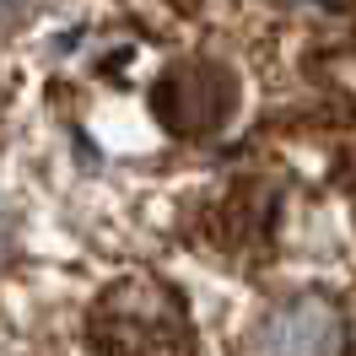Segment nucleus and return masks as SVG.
<instances>
[{
	"label": "nucleus",
	"mask_w": 356,
	"mask_h": 356,
	"mask_svg": "<svg viewBox=\"0 0 356 356\" xmlns=\"http://www.w3.org/2000/svg\"><path fill=\"white\" fill-rule=\"evenodd\" d=\"M92 351L97 356H189V313L178 302V291L156 275H130L97 297L87 318Z\"/></svg>",
	"instance_id": "f257e3e1"
},
{
	"label": "nucleus",
	"mask_w": 356,
	"mask_h": 356,
	"mask_svg": "<svg viewBox=\"0 0 356 356\" xmlns=\"http://www.w3.org/2000/svg\"><path fill=\"white\" fill-rule=\"evenodd\" d=\"M238 108V81L216 60H178L156 81V113L173 135H216Z\"/></svg>",
	"instance_id": "f03ea898"
},
{
	"label": "nucleus",
	"mask_w": 356,
	"mask_h": 356,
	"mask_svg": "<svg viewBox=\"0 0 356 356\" xmlns=\"http://www.w3.org/2000/svg\"><path fill=\"white\" fill-rule=\"evenodd\" d=\"M346 351H351L346 313L318 291L270 308L248 330V356H346Z\"/></svg>",
	"instance_id": "7ed1b4c3"
},
{
	"label": "nucleus",
	"mask_w": 356,
	"mask_h": 356,
	"mask_svg": "<svg viewBox=\"0 0 356 356\" xmlns=\"http://www.w3.org/2000/svg\"><path fill=\"white\" fill-rule=\"evenodd\" d=\"M22 17H27V0H0V33H11Z\"/></svg>",
	"instance_id": "20e7f679"
},
{
	"label": "nucleus",
	"mask_w": 356,
	"mask_h": 356,
	"mask_svg": "<svg viewBox=\"0 0 356 356\" xmlns=\"http://www.w3.org/2000/svg\"><path fill=\"white\" fill-rule=\"evenodd\" d=\"M11 243H17V227H11V216H6V205H0V265L11 259Z\"/></svg>",
	"instance_id": "39448f33"
}]
</instances>
